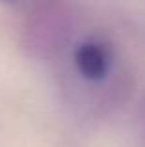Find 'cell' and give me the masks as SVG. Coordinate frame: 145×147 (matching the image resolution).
Instances as JSON below:
<instances>
[{
    "label": "cell",
    "mask_w": 145,
    "mask_h": 147,
    "mask_svg": "<svg viewBox=\"0 0 145 147\" xmlns=\"http://www.w3.org/2000/svg\"><path fill=\"white\" fill-rule=\"evenodd\" d=\"M75 63L80 75L87 80H101L108 73L110 58L106 49L97 41H86L75 52Z\"/></svg>",
    "instance_id": "obj_1"
},
{
    "label": "cell",
    "mask_w": 145,
    "mask_h": 147,
    "mask_svg": "<svg viewBox=\"0 0 145 147\" xmlns=\"http://www.w3.org/2000/svg\"><path fill=\"white\" fill-rule=\"evenodd\" d=\"M7 2H11V0H7Z\"/></svg>",
    "instance_id": "obj_2"
}]
</instances>
